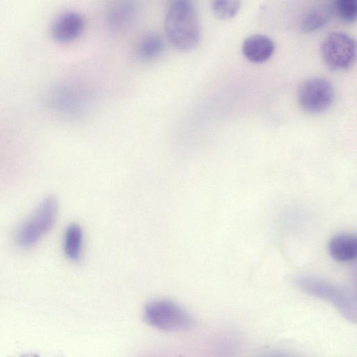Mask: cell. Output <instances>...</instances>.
<instances>
[{
    "label": "cell",
    "instance_id": "1",
    "mask_svg": "<svg viewBox=\"0 0 357 357\" xmlns=\"http://www.w3.org/2000/svg\"><path fill=\"white\" fill-rule=\"evenodd\" d=\"M164 27L169 42L179 50H190L200 40V20L195 6L190 1L172 2L166 11Z\"/></svg>",
    "mask_w": 357,
    "mask_h": 357
},
{
    "label": "cell",
    "instance_id": "2",
    "mask_svg": "<svg viewBox=\"0 0 357 357\" xmlns=\"http://www.w3.org/2000/svg\"><path fill=\"white\" fill-rule=\"evenodd\" d=\"M294 282L307 294L331 303L347 319H356V300L347 290L314 276L300 275Z\"/></svg>",
    "mask_w": 357,
    "mask_h": 357
},
{
    "label": "cell",
    "instance_id": "3",
    "mask_svg": "<svg viewBox=\"0 0 357 357\" xmlns=\"http://www.w3.org/2000/svg\"><path fill=\"white\" fill-rule=\"evenodd\" d=\"M146 321L165 331H181L192 328L193 319L184 309L169 300H155L145 307Z\"/></svg>",
    "mask_w": 357,
    "mask_h": 357
},
{
    "label": "cell",
    "instance_id": "4",
    "mask_svg": "<svg viewBox=\"0 0 357 357\" xmlns=\"http://www.w3.org/2000/svg\"><path fill=\"white\" fill-rule=\"evenodd\" d=\"M58 210L55 198H46L33 215L20 228L17 241L22 247H31L47 233L53 226Z\"/></svg>",
    "mask_w": 357,
    "mask_h": 357
},
{
    "label": "cell",
    "instance_id": "5",
    "mask_svg": "<svg viewBox=\"0 0 357 357\" xmlns=\"http://www.w3.org/2000/svg\"><path fill=\"white\" fill-rule=\"evenodd\" d=\"M356 41L349 34L333 31L321 41L320 52L325 63L334 70L346 69L356 58Z\"/></svg>",
    "mask_w": 357,
    "mask_h": 357
},
{
    "label": "cell",
    "instance_id": "6",
    "mask_svg": "<svg viewBox=\"0 0 357 357\" xmlns=\"http://www.w3.org/2000/svg\"><path fill=\"white\" fill-rule=\"evenodd\" d=\"M334 100V89L326 78L313 77L303 81L298 90V101L301 108L310 113L328 109Z\"/></svg>",
    "mask_w": 357,
    "mask_h": 357
},
{
    "label": "cell",
    "instance_id": "7",
    "mask_svg": "<svg viewBox=\"0 0 357 357\" xmlns=\"http://www.w3.org/2000/svg\"><path fill=\"white\" fill-rule=\"evenodd\" d=\"M84 28L83 17L76 12L68 11L55 20L52 26L51 33L56 42L67 43L79 38Z\"/></svg>",
    "mask_w": 357,
    "mask_h": 357
},
{
    "label": "cell",
    "instance_id": "8",
    "mask_svg": "<svg viewBox=\"0 0 357 357\" xmlns=\"http://www.w3.org/2000/svg\"><path fill=\"white\" fill-rule=\"evenodd\" d=\"M243 55L253 62L267 60L274 52L275 45L272 39L264 34H252L248 36L242 43Z\"/></svg>",
    "mask_w": 357,
    "mask_h": 357
},
{
    "label": "cell",
    "instance_id": "9",
    "mask_svg": "<svg viewBox=\"0 0 357 357\" xmlns=\"http://www.w3.org/2000/svg\"><path fill=\"white\" fill-rule=\"evenodd\" d=\"M137 15V8L132 3L120 2L112 6L107 13L108 26L116 33L124 31L132 26Z\"/></svg>",
    "mask_w": 357,
    "mask_h": 357
},
{
    "label": "cell",
    "instance_id": "10",
    "mask_svg": "<svg viewBox=\"0 0 357 357\" xmlns=\"http://www.w3.org/2000/svg\"><path fill=\"white\" fill-rule=\"evenodd\" d=\"M328 250L333 259L338 261H350L357 255V240L350 234H339L330 241Z\"/></svg>",
    "mask_w": 357,
    "mask_h": 357
},
{
    "label": "cell",
    "instance_id": "11",
    "mask_svg": "<svg viewBox=\"0 0 357 357\" xmlns=\"http://www.w3.org/2000/svg\"><path fill=\"white\" fill-rule=\"evenodd\" d=\"M333 3H321L308 10L301 21V29L305 32L313 31L326 24L333 13Z\"/></svg>",
    "mask_w": 357,
    "mask_h": 357
},
{
    "label": "cell",
    "instance_id": "12",
    "mask_svg": "<svg viewBox=\"0 0 357 357\" xmlns=\"http://www.w3.org/2000/svg\"><path fill=\"white\" fill-rule=\"evenodd\" d=\"M83 241V233L81 227L76 225H69L65 232L63 241L64 252L67 257L73 261L79 259Z\"/></svg>",
    "mask_w": 357,
    "mask_h": 357
},
{
    "label": "cell",
    "instance_id": "13",
    "mask_svg": "<svg viewBox=\"0 0 357 357\" xmlns=\"http://www.w3.org/2000/svg\"><path fill=\"white\" fill-rule=\"evenodd\" d=\"M164 50L162 38L156 33H149L139 41L137 53L143 61H151L160 56Z\"/></svg>",
    "mask_w": 357,
    "mask_h": 357
},
{
    "label": "cell",
    "instance_id": "14",
    "mask_svg": "<svg viewBox=\"0 0 357 357\" xmlns=\"http://www.w3.org/2000/svg\"><path fill=\"white\" fill-rule=\"evenodd\" d=\"M239 1L217 0L211 3V10L214 15L221 19L234 17L241 7Z\"/></svg>",
    "mask_w": 357,
    "mask_h": 357
},
{
    "label": "cell",
    "instance_id": "15",
    "mask_svg": "<svg viewBox=\"0 0 357 357\" xmlns=\"http://www.w3.org/2000/svg\"><path fill=\"white\" fill-rule=\"evenodd\" d=\"M333 12L342 20L347 22L354 21L357 15V2L356 0H337L333 3Z\"/></svg>",
    "mask_w": 357,
    "mask_h": 357
},
{
    "label": "cell",
    "instance_id": "16",
    "mask_svg": "<svg viewBox=\"0 0 357 357\" xmlns=\"http://www.w3.org/2000/svg\"><path fill=\"white\" fill-rule=\"evenodd\" d=\"M22 357H38V356H36L35 355H26V356H22Z\"/></svg>",
    "mask_w": 357,
    "mask_h": 357
}]
</instances>
